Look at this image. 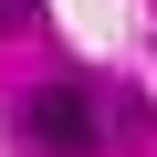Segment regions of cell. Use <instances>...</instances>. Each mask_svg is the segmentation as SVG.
Returning a JSON list of instances; mask_svg holds the SVG:
<instances>
[{
	"label": "cell",
	"mask_w": 157,
	"mask_h": 157,
	"mask_svg": "<svg viewBox=\"0 0 157 157\" xmlns=\"http://www.w3.org/2000/svg\"><path fill=\"white\" fill-rule=\"evenodd\" d=\"M11 136H21V157H94L105 147V105L84 84H42V94L11 105Z\"/></svg>",
	"instance_id": "obj_1"
},
{
	"label": "cell",
	"mask_w": 157,
	"mask_h": 157,
	"mask_svg": "<svg viewBox=\"0 0 157 157\" xmlns=\"http://www.w3.org/2000/svg\"><path fill=\"white\" fill-rule=\"evenodd\" d=\"M11 21H32V0H0V32H11Z\"/></svg>",
	"instance_id": "obj_2"
}]
</instances>
